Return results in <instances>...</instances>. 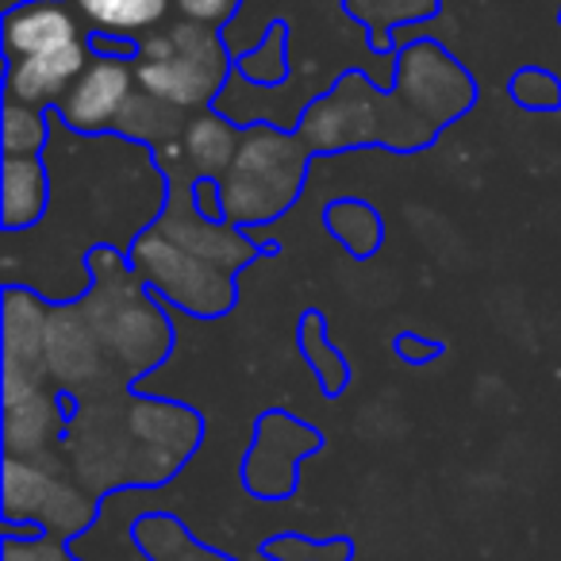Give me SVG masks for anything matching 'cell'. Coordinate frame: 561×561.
I'll return each instance as SVG.
<instances>
[{"mask_svg":"<svg viewBox=\"0 0 561 561\" xmlns=\"http://www.w3.org/2000/svg\"><path fill=\"white\" fill-rule=\"evenodd\" d=\"M85 273L89 285L78 300L108 362L116 366L119 381L131 389L170 358L173 323L154 293L147 289V280L135 273L131 257H124V250L108 242L93 247L85 254Z\"/></svg>","mask_w":561,"mask_h":561,"instance_id":"1","label":"cell"},{"mask_svg":"<svg viewBox=\"0 0 561 561\" xmlns=\"http://www.w3.org/2000/svg\"><path fill=\"white\" fill-rule=\"evenodd\" d=\"M477 81L438 39H412L397 50L385 89V150L415 154L431 147L454 119L473 112Z\"/></svg>","mask_w":561,"mask_h":561,"instance_id":"2","label":"cell"},{"mask_svg":"<svg viewBox=\"0 0 561 561\" xmlns=\"http://www.w3.org/2000/svg\"><path fill=\"white\" fill-rule=\"evenodd\" d=\"M312 158L297 127L289 131L277 124H250L231 170L219 178L227 224L250 231L285 216L305 193Z\"/></svg>","mask_w":561,"mask_h":561,"instance_id":"3","label":"cell"},{"mask_svg":"<svg viewBox=\"0 0 561 561\" xmlns=\"http://www.w3.org/2000/svg\"><path fill=\"white\" fill-rule=\"evenodd\" d=\"M234 78V50L224 32L178 16L158 32L142 35L135 55V81L147 93L185 112L216 108L227 81Z\"/></svg>","mask_w":561,"mask_h":561,"instance_id":"4","label":"cell"},{"mask_svg":"<svg viewBox=\"0 0 561 561\" xmlns=\"http://www.w3.org/2000/svg\"><path fill=\"white\" fill-rule=\"evenodd\" d=\"M101 512V496L73 477L62 454H4V523H35L62 542H78Z\"/></svg>","mask_w":561,"mask_h":561,"instance_id":"5","label":"cell"},{"mask_svg":"<svg viewBox=\"0 0 561 561\" xmlns=\"http://www.w3.org/2000/svg\"><path fill=\"white\" fill-rule=\"evenodd\" d=\"M135 273L147 280V289L158 300L181 308V312L196 316V320H216L227 316L239 300L234 289V273L219 270V265L196 257L181 242H173L158 224L142 227L127 247Z\"/></svg>","mask_w":561,"mask_h":561,"instance_id":"6","label":"cell"},{"mask_svg":"<svg viewBox=\"0 0 561 561\" xmlns=\"http://www.w3.org/2000/svg\"><path fill=\"white\" fill-rule=\"evenodd\" d=\"M297 135L312 154H346V150L381 147L385 139V89L369 73L346 70L331 89L305 104Z\"/></svg>","mask_w":561,"mask_h":561,"instance_id":"7","label":"cell"},{"mask_svg":"<svg viewBox=\"0 0 561 561\" xmlns=\"http://www.w3.org/2000/svg\"><path fill=\"white\" fill-rule=\"evenodd\" d=\"M43 362H47V381L58 385L62 392H70L78 404L127 389L119 381L116 366L108 362V354H104L81 300H66V305L50 308Z\"/></svg>","mask_w":561,"mask_h":561,"instance_id":"8","label":"cell"},{"mask_svg":"<svg viewBox=\"0 0 561 561\" xmlns=\"http://www.w3.org/2000/svg\"><path fill=\"white\" fill-rule=\"evenodd\" d=\"M323 446L320 431L289 412H265L254 427L247 458H242V489L257 500H285L297 492L300 461Z\"/></svg>","mask_w":561,"mask_h":561,"instance_id":"9","label":"cell"},{"mask_svg":"<svg viewBox=\"0 0 561 561\" xmlns=\"http://www.w3.org/2000/svg\"><path fill=\"white\" fill-rule=\"evenodd\" d=\"M4 400V454H55L78 415V400L50 381L0 385Z\"/></svg>","mask_w":561,"mask_h":561,"instance_id":"10","label":"cell"},{"mask_svg":"<svg viewBox=\"0 0 561 561\" xmlns=\"http://www.w3.org/2000/svg\"><path fill=\"white\" fill-rule=\"evenodd\" d=\"M135 85H139V81H135L131 58L93 55L85 73L73 81V89L58 101V108H50V112H55L58 124L73 135H85V139L112 135L127 96L135 93Z\"/></svg>","mask_w":561,"mask_h":561,"instance_id":"11","label":"cell"},{"mask_svg":"<svg viewBox=\"0 0 561 561\" xmlns=\"http://www.w3.org/2000/svg\"><path fill=\"white\" fill-rule=\"evenodd\" d=\"M47 300L24 285H9L0 300V331H4V366H0V385L16 381H47V323H50Z\"/></svg>","mask_w":561,"mask_h":561,"instance_id":"12","label":"cell"},{"mask_svg":"<svg viewBox=\"0 0 561 561\" xmlns=\"http://www.w3.org/2000/svg\"><path fill=\"white\" fill-rule=\"evenodd\" d=\"M89 62H93L89 39L43 50V55L9 58V66H4V101L32 104V108H58V101L70 93Z\"/></svg>","mask_w":561,"mask_h":561,"instance_id":"13","label":"cell"},{"mask_svg":"<svg viewBox=\"0 0 561 561\" xmlns=\"http://www.w3.org/2000/svg\"><path fill=\"white\" fill-rule=\"evenodd\" d=\"M78 39H89V27L70 0H20L4 12V27H0L4 58L43 55Z\"/></svg>","mask_w":561,"mask_h":561,"instance_id":"14","label":"cell"},{"mask_svg":"<svg viewBox=\"0 0 561 561\" xmlns=\"http://www.w3.org/2000/svg\"><path fill=\"white\" fill-rule=\"evenodd\" d=\"M50 208V173L43 154H4L0 165V224L9 234L32 231Z\"/></svg>","mask_w":561,"mask_h":561,"instance_id":"15","label":"cell"},{"mask_svg":"<svg viewBox=\"0 0 561 561\" xmlns=\"http://www.w3.org/2000/svg\"><path fill=\"white\" fill-rule=\"evenodd\" d=\"M247 127H239L224 108H204L193 112L181 131V147H185V162L196 178H224L231 170L234 154L242 147Z\"/></svg>","mask_w":561,"mask_h":561,"instance_id":"16","label":"cell"},{"mask_svg":"<svg viewBox=\"0 0 561 561\" xmlns=\"http://www.w3.org/2000/svg\"><path fill=\"white\" fill-rule=\"evenodd\" d=\"M438 9L443 0H343V12L366 27L369 50L377 55H397L400 27L427 24L438 16Z\"/></svg>","mask_w":561,"mask_h":561,"instance_id":"17","label":"cell"},{"mask_svg":"<svg viewBox=\"0 0 561 561\" xmlns=\"http://www.w3.org/2000/svg\"><path fill=\"white\" fill-rule=\"evenodd\" d=\"M188 116H193V112L178 108V104L162 101V96H154V93H147V89L135 85V93L127 96V104H124V112H119L116 131L112 135H119V139H127V142H139V147L158 150V147H165V142L181 139Z\"/></svg>","mask_w":561,"mask_h":561,"instance_id":"18","label":"cell"},{"mask_svg":"<svg viewBox=\"0 0 561 561\" xmlns=\"http://www.w3.org/2000/svg\"><path fill=\"white\" fill-rule=\"evenodd\" d=\"M81 12L89 32L124 35V39H142L170 24L173 0H70Z\"/></svg>","mask_w":561,"mask_h":561,"instance_id":"19","label":"cell"},{"mask_svg":"<svg viewBox=\"0 0 561 561\" xmlns=\"http://www.w3.org/2000/svg\"><path fill=\"white\" fill-rule=\"evenodd\" d=\"M131 538L147 561H234L227 553H216L201 546L188 527L170 512H147L131 523Z\"/></svg>","mask_w":561,"mask_h":561,"instance_id":"20","label":"cell"},{"mask_svg":"<svg viewBox=\"0 0 561 561\" xmlns=\"http://www.w3.org/2000/svg\"><path fill=\"white\" fill-rule=\"evenodd\" d=\"M323 227H328L331 239L351 257H358V262L374 257L385 242L381 211L366 201H351V196H346V201H331L328 208H323Z\"/></svg>","mask_w":561,"mask_h":561,"instance_id":"21","label":"cell"},{"mask_svg":"<svg viewBox=\"0 0 561 561\" xmlns=\"http://www.w3.org/2000/svg\"><path fill=\"white\" fill-rule=\"evenodd\" d=\"M234 78L254 89H277L289 81V20H270L262 39L247 55H234Z\"/></svg>","mask_w":561,"mask_h":561,"instance_id":"22","label":"cell"},{"mask_svg":"<svg viewBox=\"0 0 561 561\" xmlns=\"http://www.w3.org/2000/svg\"><path fill=\"white\" fill-rule=\"evenodd\" d=\"M297 346H300V358L308 362V369H312L316 381H320V389L328 392V397H343L346 385H351V366H346L343 354L331 346L328 323H323V316L316 312V308H308V312L300 316Z\"/></svg>","mask_w":561,"mask_h":561,"instance_id":"23","label":"cell"},{"mask_svg":"<svg viewBox=\"0 0 561 561\" xmlns=\"http://www.w3.org/2000/svg\"><path fill=\"white\" fill-rule=\"evenodd\" d=\"M55 131V112L32 108V104L4 101V119H0V147L4 154H43Z\"/></svg>","mask_w":561,"mask_h":561,"instance_id":"24","label":"cell"},{"mask_svg":"<svg viewBox=\"0 0 561 561\" xmlns=\"http://www.w3.org/2000/svg\"><path fill=\"white\" fill-rule=\"evenodd\" d=\"M262 558L265 561H351L354 558V542L351 538H305L297 530H285L277 538H265L262 542Z\"/></svg>","mask_w":561,"mask_h":561,"instance_id":"25","label":"cell"},{"mask_svg":"<svg viewBox=\"0 0 561 561\" xmlns=\"http://www.w3.org/2000/svg\"><path fill=\"white\" fill-rule=\"evenodd\" d=\"M507 96L523 112H561V78L546 66H519L507 78Z\"/></svg>","mask_w":561,"mask_h":561,"instance_id":"26","label":"cell"},{"mask_svg":"<svg viewBox=\"0 0 561 561\" xmlns=\"http://www.w3.org/2000/svg\"><path fill=\"white\" fill-rule=\"evenodd\" d=\"M4 561H81L73 553L70 542L55 535H32V538H16L4 535Z\"/></svg>","mask_w":561,"mask_h":561,"instance_id":"27","label":"cell"},{"mask_svg":"<svg viewBox=\"0 0 561 561\" xmlns=\"http://www.w3.org/2000/svg\"><path fill=\"white\" fill-rule=\"evenodd\" d=\"M173 9H178V16L196 20V24H208V27H219V32H224V27L239 16L242 0H173Z\"/></svg>","mask_w":561,"mask_h":561,"instance_id":"28","label":"cell"},{"mask_svg":"<svg viewBox=\"0 0 561 561\" xmlns=\"http://www.w3.org/2000/svg\"><path fill=\"white\" fill-rule=\"evenodd\" d=\"M392 354L408 366H431V362L443 358V343L415 335V331H400V335H392Z\"/></svg>","mask_w":561,"mask_h":561,"instance_id":"29","label":"cell"},{"mask_svg":"<svg viewBox=\"0 0 561 561\" xmlns=\"http://www.w3.org/2000/svg\"><path fill=\"white\" fill-rule=\"evenodd\" d=\"M89 47H93V55L131 58V62L139 55V39H124V35H108V32H89Z\"/></svg>","mask_w":561,"mask_h":561,"instance_id":"30","label":"cell"},{"mask_svg":"<svg viewBox=\"0 0 561 561\" xmlns=\"http://www.w3.org/2000/svg\"><path fill=\"white\" fill-rule=\"evenodd\" d=\"M558 24H561V4H558Z\"/></svg>","mask_w":561,"mask_h":561,"instance_id":"31","label":"cell"}]
</instances>
